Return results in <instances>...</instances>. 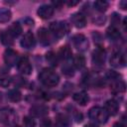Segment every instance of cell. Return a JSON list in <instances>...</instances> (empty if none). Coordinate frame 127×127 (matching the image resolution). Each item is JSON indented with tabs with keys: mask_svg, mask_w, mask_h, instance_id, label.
Instances as JSON below:
<instances>
[{
	"mask_svg": "<svg viewBox=\"0 0 127 127\" xmlns=\"http://www.w3.org/2000/svg\"><path fill=\"white\" fill-rule=\"evenodd\" d=\"M39 79L44 85L48 87H54L58 85L60 81V76L54 69L47 67L42 69V71L39 74Z\"/></svg>",
	"mask_w": 127,
	"mask_h": 127,
	"instance_id": "1",
	"label": "cell"
},
{
	"mask_svg": "<svg viewBox=\"0 0 127 127\" xmlns=\"http://www.w3.org/2000/svg\"><path fill=\"white\" fill-rule=\"evenodd\" d=\"M88 116L91 120H93L94 122L99 123V124L106 123L108 120V117H109V115L107 114L105 109L100 106H94V107L90 108V110L88 112Z\"/></svg>",
	"mask_w": 127,
	"mask_h": 127,
	"instance_id": "2",
	"label": "cell"
},
{
	"mask_svg": "<svg viewBox=\"0 0 127 127\" xmlns=\"http://www.w3.org/2000/svg\"><path fill=\"white\" fill-rule=\"evenodd\" d=\"M68 30H69V27L65 22H53L51 23L49 28V31L52 34V36L57 39H60L65 36Z\"/></svg>",
	"mask_w": 127,
	"mask_h": 127,
	"instance_id": "3",
	"label": "cell"
},
{
	"mask_svg": "<svg viewBox=\"0 0 127 127\" xmlns=\"http://www.w3.org/2000/svg\"><path fill=\"white\" fill-rule=\"evenodd\" d=\"M17 120V114L14 109L5 107L0 110V122L5 125H13Z\"/></svg>",
	"mask_w": 127,
	"mask_h": 127,
	"instance_id": "4",
	"label": "cell"
},
{
	"mask_svg": "<svg viewBox=\"0 0 127 127\" xmlns=\"http://www.w3.org/2000/svg\"><path fill=\"white\" fill-rule=\"evenodd\" d=\"M72 44L74 46V48L80 52H84L88 49V41L87 39L81 35V34H77L75 36H73L72 38Z\"/></svg>",
	"mask_w": 127,
	"mask_h": 127,
	"instance_id": "5",
	"label": "cell"
},
{
	"mask_svg": "<svg viewBox=\"0 0 127 127\" xmlns=\"http://www.w3.org/2000/svg\"><path fill=\"white\" fill-rule=\"evenodd\" d=\"M4 62L9 66L17 65V64L19 62L18 53L12 49H7L4 53Z\"/></svg>",
	"mask_w": 127,
	"mask_h": 127,
	"instance_id": "6",
	"label": "cell"
},
{
	"mask_svg": "<svg viewBox=\"0 0 127 127\" xmlns=\"http://www.w3.org/2000/svg\"><path fill=\"white\" fill-rule=\"evenodd\" d=\"M106 59V53L104 49L98 46L92 53V63L95 65H102Z\"/></svg>",
	"mask_w": 127,
	"mask_h": 127,
	"instance_id": "7",
	"label": "cell"
},
{
	"mask_svg": "<svg viewBox=\"0 0 127 127\" xmlns=\"http://www.w3.org/2000/svg\"><path fill=\"white\" fill-rule=\"evenodd\" d=\"M17 67H18V70L22 74L29 75L32 72V64H31L29 59L26 58V57H23V58L19 59V62L17 64Z\"/></svg>",
	"mask_w": 127,
	"mask_h": 127,
	"instance_id": "8",
	"label": "cell"
},
{
	"mask_svg": "<svg viewBox=\"0 0 127 127\" xmlns=\"http://www.w3.org/2000/svg\"><path fill=\"white\" fill-rule=\"evenodd\" d=\"M20 44H21V47L24 48V49H27V50L34 49L35 46H36V39H35V36L33 35V33L32 32H27L23 36Z\"/></svg>",
	"mask_w": 127,
	"mask_h": 127,
	"instance_id": "9",
	"label": "cell"
},
{
	"mask_svg": "<svg viewBox=\"0 0 127 127\" xmlns=\"http://www.w3.org/2000/svg\"><path fill=\"white\" fill-rule=\"evenodd\" d=\"M125 56L119 52L114 53L110 58V64L115 68H120L125 65Z\"/></svg>",
	"mask_w": 127,
	"mask_h": 127,
	"instance_id": "10",
	"label": "cell"
},
{
	"mask_svg": "<svg viewBox=\"0 0 127 127\" xmlns=\"http://www.w3.org/2000/svg\"><path fill=\"white\" fill-rule=\"evenodd\" d=\"M38 16L42 19H49L54 14V7L50 4H44L41 5L37 11Z\"/></svg>",
	"mask_w": 127,
	"mask_h": 127,
	"instance_id": "11",
	"label": "cell"
},
{
	"mask_svg": "<svg viewBox=\"0 0 127 127\" xmlns=\"http://www.w3.org/2000/svg\"><path fill=\"white\" fill-rule=\"evenodd\" d=\"M70 21L72 23V25L78 29H81L83 27H85L86 25V19H85V16L82 14V13H74L70 16Z\"/></svg>",
	"mask_w": 127,
	"mask_h": 127,
	"instance_id": "12",
	"label": "cell"
},
{
	"mask_svg": "<svg viewBox=\"0 0 127 127\" xmlns=\"http://www.w3.org/2000/svg\"><path fill=\"white\" fill-rule=\"evenodd\" d=\"M38 39L40 41V43L43 46H48L51 44V40H52V34L50 33V31L46 28H41L38 30Z\"/></svg>",
	"mask_w": 127,
	"mask_h": 127,
	"instance_id": "13",
	"label": "cell"
},
{
	"mask_svg": "<svg viewBox=\"0 0 127 127\" xmlns=\"http://www.w3.org/2000/svg\"><path fill=\"white\" fill-rule=\"evenodd\" d=\"M104 109L105 111L107 112V114L110 116H113V115H116L117 112H118V109H119V105H118V102L114 99H109L106 101L105 103V106H104Z\"/></svg>",
	"mask_w": 127,
	"mask_h": 127,
	"instance_id": "14",
	"label": "cell"
},
{
	"mask_svg": "<svg viewBox=\"0 0 127 127\" xmlns=\"http://www.w3.org/2000/svg\"><path fill=\"white\" fill-rule=\"evenodd\" d=\"M0 42L6 47H10L14 44V37L9 32V30L0 32Z\"/></svg>",
	"mask_w": 127,
	"mask_h": 127,
	"instance_id": "15",
	"label": "cell"
},
{
	"mask_svg": "<svg viewBox=\"0 0 127 127\" xmlns=\"http://www.w3.org/2000/svg\"><path fill=\"white\" fill-rule=\"evenodd\" d=\"M31 115L35 117H43L48 114L49 109L45 105H35L30 109Z\"/></svg>",
	"mask_w": 127,
	"mask_h": 127,
	"instance_id": "16",
	"label": "cell"
},
{
	"mask_svg": "<svg viewBox=\"0 0 127 127\" xmlns=\"http://www.w3.org/2000/svg\"><path fill=\"white\" fill-rule=\"evenodd\" d=\"M111 89L113 92H116V93H120V92H123L125 91V82L121 79V77H118L116 79H113L111 80Z\"/></svg>",
	"mask_w": 127,
	"mask_h": 127,
	"instance_id": "17",
	"label": "cell"
},
{
	"mask_svg": "<svg viewBox=\"0 0 127 127\" xmlns=\"http://www.w3.org/2000/svg\"><path fill=\"white\" fill-rule=\"evenodd\" d=\"M72 98L79 105H85L89 100V96L85 91H79V92L74 93L72 95Z\"/></svg>",
	"mask_w": 127,
	"mask_h": 127,
	"instance_id": "18",
	"label": "cell"
},
{
	"mask_svg": "<svg viewBox=\"0 0 127 127\" xmlns=\"http://www.w3.org/2000/svg\"><path fill=\"white\" fill-rule=\"evenodd\" d=\"M71 56H72V53H71V50L68 46H64L61 48L59 54H58V57L59 59H62L65 62H68L70 59H71Z\"/></svg>",
	"mask_w": 127,
	"mask_h": 127,
	"instance_id": "19",
	"label": "cell"
},
{
	"mask_svg": "<svg viewBox=\"0 0 127 127\" xmlns=\"http://www.w3.org/2000/svg\"><path fill=\"white\" fill-rule=\"evenodd\" d=\"M106 35H107L108 39L111 40V41H117V40L120 38V32H119V30H118L116 27H114V26H110V27L107 29Z\"/></svg>",
	"mask_w": 127,
	"mask_h": 127,
	"instance_id": "20",
	"label": "cell"
},
{
	"mask_svg": "<svg viewBox=\"0 0 127 127\" xmlns=\"http://www.w3.org/2000/svg\"><path fill=\"white\" fill-rule=\"evenodd\" d=\"M72 65L77 69H81L85 65V58L82 55H75L72 59Z\"/></svg>",
	"mask_w": 127,
	"mask_h": 127,
	"instance_id": "21",
	"label": "cell"
},
{
	"mask_svg": "<svg viewBox=\"0 0 127 127\" xmlns=\"http://www.w3.org/2000/svg\"><path fill=\"white\" fill-rule=\"evenodd\" d=\"M12 18V13L8 8H0V23L4 24L10 21Z\"/></svg>",
	"mask_w": 127,
	"mask_h": 127,
	"instance_id": "22",
	"label": "cell"
},
{
	"mask_svg": "<svg viewBox=\"0 0 127 127\" xmlns=\"http://www.w3.org/2000/svg\"><path fill=\"white\" fill-rule=\"evenodd\" d=\"M93 7L96 11L100 12V13H103L107 10V8L109 7V3L105 0H97L93 3Z\"/></svg>",
	"mask_w": 127,
	"mask_h": 127,
	"instance_id": "23",
	"label": "cell"
},
{
	"mask_svg": "<svg viewBox=\"0 0 127 127\" xmlns=\"http://www.w3.org/2000/svg\"><path fill=\"white\" fill-rule=\"evenodd\" d=\"M7 97H8V99H9L10 101H12V102H18V101L21 100L22 94H21V92H20L18 89L15 88V89H11V90L8 91Z\"/></svg>",
	"mask_w": 127,
	"mask_h": 127,
	"instance_id": "24",
	"label": "cell"
},
{
	"mask_svg": "<svg viewBox=\"0 0 127 127\" xmlns=\"http://www.w3.org/2000/svg\"><path fill=\"white\" fill-rule=\"evenodd\" d=\"M8 30H9V32L12 34V36H13L14 38H17V37H19V36L22 34V26H21V24H20L19 22L13 23V24L10 26V28H9Z\"/></svg>",
	"mask_w": 127,
	"mask_h": 127,
	"instance_id": "25",
	"label": "cell"
},
{
	"mask_svg": "<svg viewBox=\"0 0 127 127\" xmlns=\"http://www.w3.org/2000/svg\"><path fill=\"white\" fill-rule=\"evenodd\" d=\"M46 60H47V62H48L52 66H56V65L58 64V62H59V57H58V55H56L54 52L50 51V52H48L47 55H46Z\"/></svg>",
	"mask_w": 127,
	"mask_h": 127,
	"instance_id": "26",
	"label": "cell"
},
{
	"mask_svg": "<svg viewBox=\"0 0 127 127\" xmlns=\"http://www.w3.org/2000/svg\"><path fill=\"white\" fill-rule=\"evenodd\" d=\"M12 79L7 73H1L0 74V86L2 87H7L10 85Z\"/></svg>",
	"mask_w": 127,
	"mask_h": 127,
	"instance_id": "27",
	"label": "cell"
},
{
	"mask_svg": "<svg viewBox=\"0 0 127 127\" xmlns=\"http://www.w3.org/2000/svg\"><path fill=\"white\" fill-rule=\"evenodd\" d=\"M63 72H64L65 75H67V76L73 75V66H72V64H69L68 62H66V63L64 64V66H63Z\"/></svg>",
	"mask_w": 127,
	"mask_h": 127,
	"instance_id": "28",
	"label": "cell"
},
{
	"mask_svg": "<svg viewBox=\"0 0 127 127\" xmlns=\"http://www.w3.org/2000/svg\"><path fill=\"white\" fill-rule=\"evenodd\" d=\"M105 20H106L105 16H102V15H96V16H94L92 18V22L94 24H96V25H102V24H104Z\"/></svg>",
	"mask_w": 127,
	"mask_h": 127,
	"instance_id": "29",
	"label": "cell"
},
{
	"mask_svg": "<svg viewBox=\"0 0 127 127\" xmlns=\"http://www.w3.org/2000/svg\"><path fill=\"white\" fill-rule=\"evenodd\" d=\"M23 123H24L25 127H34L35 126V120L33 119V117H30V116L25 117L23 120Z\"/></svg>",
	"mask_w": 127,
	"mask_h": 127,
	"instance_id": "30",
	"label": "cell"
},
{
	"mask_svg": "<svg viewBox=\"0 0 127 127\" xmlns=\"http://www.w3.org/2000/svg\"><path fill=\"white\" fill-rule=\"evenodd\" d=\"M111 23H112L111 26H114L117 28V26L120 23V15H118L117 13H113L111 16Z\"/></svg>",
	"mask_w": 127,
	"mask_h": 127,
	"instance_id": "31",
	"label": "cell"
},
{
	"mask_svg": "<svg viewBox=\"0 0 127 127\" xmlns=\"http://www.w3.org/2000/svg\"><path fill=\"white\" fill-rule=\"evenodd\" d=\"M57 126L58 127H67V120L64 116H59L57 120Z\"/></svg>",
	"mask_w": 127,
	"mask_h": 127,
	"instance_id": "32",
	"label": "cell"
},
{
	"mask_svg": "<svg viewBox=\"0 0 127 127\" xmlns=\"http://www.w3.org/2000/svg\"><path fill=\"white\" fill-rule=\"evenodd\" d=\"M92 37L94 38V42H95L97 45H99V43H101V42H102V41H101V40H102V38H101V36H100L98 33H95V32H94V33L92 34Z\"/></svg>",
	"mask_w": 127,
	"mask_h": 127,
	"instance_id": "33",
	"label": "cell"
},
{
	"mask_svg": "<svg viewBox=\"0 0 127 127\" xmlns=\"http://www.w3.org/2000/svg\"><path fill=\"white\" fill-rule=\"evenodd\" d=\"M24 22H25V24L28 25V26H31V25L33 26V25H34V20L31 19V18H29V17L25 18V19H24Z\"/></svg>",
	"mask_w": 127,
	"mask_h": 127,
	"instance_id": "34",
	"label": "cell"
},
{
	"mask_svg": "<svg viewBox=\"0 0 127 127\" xmlns=\"http://www.w3.org/2000/svg\"><path fill=\"white\" fill-rule=\"evenodd\" d=\"M119 6L121 7V9L125 10V9L127 8V2H126V1H121V2L119 3Z\"/></svg>",
	"mask_w": 127,
	"mask_h": 127,
	"instance_id": "35",
	"label": "cell"
},
{
	"mask_svg": "<svg viewBox=\"0 0 127 127\" xmlns=\"http://www.w3.org/2000/svg\"><path fill=\"white\" fill-rule=\"evenodd\" d=\"M77 3H78V1H68V2H66V4L68 6H73V5H76Z\"/></svg>",
	"mask_w": 127,
	"mask_h": 127,
	"instance_id": "36",
	"label": "cell"
},
{
	"mask_svg": "<svg viewBox=\"0 0 127 127\" xmlns=\"http://www.w3.org/2000/svg\"><path fill=\"white\" fill-rule=\"evenodd\" d=\"M113 127H126L124 124H122L121 122H116L114 125H113Z\"/></svg>",
	"mask_w": 127,
	"mask_h": 127,
	"instance_id": "37",
	"label": "cell"
},
{
	"mask_svg": "<svg viewBox=\"0 0 127 127\" xmlns=\"http://www.w3.org/2000/svg\"><path fill=\"white\" fill-rule=\"evenodd\" d=\"M85 127H96V126L93 125V124H89V125H87V126H85Z\"/></svg>",
	"mask_w": 127,
	"mask_h": 127,
	"instance_id": "38",
	"label": "cell"
},
{
	"mask_svg": "<svg viewBox=\"0 0 127 127\" xmlns=\"http://www.w3.org/2000/svg\"><path fill=\"white\" fill-rule=\"evenodd\" d=\"M13 127H21V126H19V125H15V126H13Z\"/></svg>",
	"mask_w": 127,
	"mask_h": 127,
	"instance_id": "39",
	"label": "cell"
},
{
	"mask_svg": "<svg viewBox=\"0 0 127 127\" xmlns=\"http://www.w3.org/2000/svg\"><path fill=\"white\" fill-rule=\"evenodd\" d=\"M0 99H1V94H0Z\"/></svg>",
	"mask_w": 127,
	"mask_h": 127,
	"instance_id": "40",
	"label": "cell"
}]
</instances>
